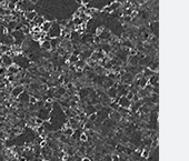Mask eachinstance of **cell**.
<instances>
[{
  "label": "cell",
  "instance_id": "6da1fadb",
  "mask_svg": "<svg viewBox=\"0 0 189 161\" xmlns=\"http://www.w3.org/2000/svg\"><path fill=\"white\" fill-rule=\"evenodd\" d=\"M14 63V59L10 55H7V53H2L0 56V66L1 67H6L8 68L9 66H11Z\"/></svg>",
  "mask_w": 189,
  "mask_h": 161
},
{
  "label": "cell",
  "instance_id": "7a4b0ae2",
  "mask_svg": "<svg viewBox=\"0 0 189 161\" xmlns=\"http://www.w3.org/2000/svg\"><path fill=\"white\" fill-rule=\"evenodd\" d=\"M118 104H119V107H121V108H126V109H129L131 107V101L126 97V96H121L119 99H118Z\"/></svg>",
  "mask_w": 189,
  "mask_h": 161
},
{
  "label": "cell",
  "instance_id": "3957f363",
  "mask_svg": "<svg viewBox=\"0 0 189 161\" xmlns=\"http://www.w3.org/2000/svg\"><path fill=\"white\" fill-rule=\"evenodd\" d=\"M23 91H25V87H23L22 85H17L15 87H12L11 91H10V95H11L12 98H17V97L20 95L21 92H23Z\"/></svg>",
  "mask_w": 189,
  "mask_h": 161
},
{
  "label": "cell",
  "instance_id": "277c9868",
  "mask_svg": "<svg viewBox=\"0 0 189 161\" xmlns=\"http://www.w3.org/2000/svg\"><path fill=\"white\" fill-rule=\"evenodd\" d=\"M22 16H23L28 21H34L35 18L38 16V12H37L36 10H28V11H25Z\"/></svg>",
  "mask_w": 189,
  "mask_h": 161
},
{
  "label": "cell",
  "instance_id": "5b68a950",
  "mask_svg": "<svg viewBox=\"0 0 189 161\" xmlns=\"http://www.w3.org/2000/svg\"><path fill=\"white\" fill-rule=\"evenodd\" d=\"M40 47H41V49L44 50V51H51V44H50V39H45L42 40V42L40 44Z\"/></svg>",
  "mask_w": 189,
  "mask_h": 161
},
{
  "label": "cell",
  "instance_id": "8992f818",
  "mask_svg": "<svg viewBox=\"0 0 189 161\" xmlns=\"http://www.w3.org/2000/svg\"><path fill=\"white\" fill-rule=\"evenodd\" d=\"M50 28H51V22L50 21H44V23L40 26L41 32H48Z\"/></svg>",
  "mask_w": 189,
  "mask_h": 161
},
{
  "label": "cell",
  "instance_id": "52a82bcc",
  "mask_svg": "<svg viewBox=\"0 0 189 161\" xmlns=\"http://www.w3.org/2000/svg\"><path fill=\"white\" fill-rule=\"evenodd\" d=\"M68 59H69V62H70L71 65H75V63H76V62L79 60V57H78L77 55L73 53V55H70V56H69V58H68Z\"/></svg>",
  "mask_w": 189,
  "mask_h": 161
},
{
  "label": "cell",
  "instance_id": "ba28073f",
  "mask_svg": "<svg viewBox=\"0 0 189 161\" xmlns=\"http://www.w3.org/2000/svg\"><path fill=\"white\" fill-rule=\"evenodd\" d=\"M79 139L81 142H87L88 140H89V138H88V134L86 133V132H84V133H80V137Z\"/></svg>",
  "mask_w": 189,
  "mask_h": 161
},
{
  "label": "cell",
  "instance_id": "9c48e42d",
  "mask_svg": "<svg viewBox=\"0 0 189 161\" xmlns=\"http://www.w3.org/2000/svg\"><path fill=\"white\" fill-rule=\"evenodd\" d=\"M131 20H132V17H131V16L124 15V17H123V21L126 22V23H130Z\"/></svg>",
  "mask_w": 189,
  "mask_h": 161
},
{
  "label": "cell",
  "instance_id": "30bf717a",
  "mask_svg": "<svg viewBox=\"0 0 189 161\" xmlns=\"http://www.w3.org/2000/svg\"><path fill=\"white\" fill-rule=\"evenodd\" d=\"M35 123H36L37 127H38V126H41L42 123H44V119H41L40 117L35 118Z\"/></svg>",
  "mask_w": 189,
  "mask_h": 161
},
{
  "label": "cell",
  "instance_id": "8fae6325",
  "mask_svg": "<svg viewBox=\"0 0 189 161\" xmlns=\"http://www.w3.org/2000/svg\"><path fill=\"white\" fill-rule=\"evenodd\" d=\"M111 161H120V157L114 154V156H111Z\"/></svg>",
  "mask_w": 189,
  "mask_h": 161
},
{
  "label": "cell",
  "instance_id": "7c38bea8",
  "mask_svg": "<svg viewBox=\"0 0 189 161\" xmlns=\"http://www.w3.org/2000/svg\"><path fill=\"white\" fill-rule=\"evenodd\" d=\"M81 161H92V160H91L90 158H88V157H85V158L81 159Z\"/></svg>",
  "mask_w": 189,
  "mask_h": 161
},
{
  "label": "cell",
  "instance_id": "4fadbf2b",
  "mask_svg": "<svg viewBox=\"0 0 189 161\" xmlns=\"http://www.w3.org/2000/svg\"><path fill=\"white\" fill-rule=\"evenodd\" d=\"M76 1H77L78 5H82V0H76Z\"/></svg>",
  "mask_w": 189,
  "mask_h": 161
},
{
  "label": "cell",
  "instance_id": "5bb4252c",
  "mask_svg": "<svg viewBox=\"0 0 189 161\" xmlns=\"http://www.w3.org/2000/svg\"><path fill=\"white\" fill-rule=\"evenodd\" d=\"M127 1H130V0H127Z\"/></svg>",
  "mask_w": 189,
  "mask_h": 161
}]
</instances>
